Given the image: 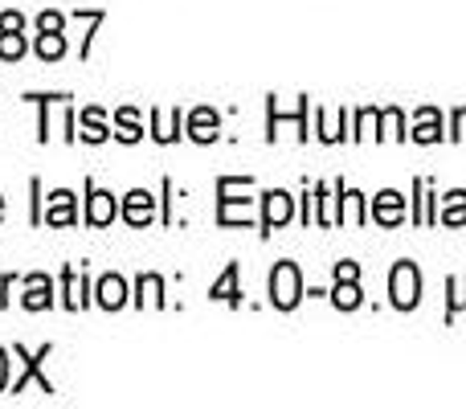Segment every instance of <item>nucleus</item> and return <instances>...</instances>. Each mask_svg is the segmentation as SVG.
<instances>
[{
  "label": "nucleus",
  "instance_id": "1",
  "mask_svg": "<svg viewBox=\"0 0 466 409\" xmlns=\"http://www.w3.org/2000/svg\"><path fill=\"white\" fill-rule=\"evenodd\" d=\"M246 193H254V177H218V225L238 230L254 221V201Z\"/></svg>",
  "mask_w": 466,
  "mask_h": 409
},
{
  "label": "nucleus",
  "instance_id": "2",
  "mask_svg": "<svg viewBox=\"0 0 466 409\" xmlns=\"http://www.w3.org/2000/svg\"><path fill=\"white\" fill-rule=\"evenodd\" d=\"M266 295H270V307H274V312H295V307L307 299L303 271H299V262H290V258L274 262L270 279H266Z\"/></svg>",
  "mask_w": 466,
  "mask_h": 409
},
{
  "label": "nucleus",
  "instance_id": "3",
  "mask_svg": "<svg viewBox=\"0 0 466 409\" xmlns=\"http://www.w3.org/2000/svg\"><path fill=\"white\" fill-rule=\"evenodd\" d=\"M49 353H54V344H41L37 353H29L25 344H13V356L21 361V373H16V377L8 381V394H25L29 385H37L41 394L54 397V381L46 377V361H49Z\"/></svg>",
  "mask_w": 466,
  "mask_h": 409
},
{
  "label": "nucleus",
  "instance_id": "4",
  "mask_svg": "<svg viewBox=\"0 0 466 409\" xmlns=\"http://www.w3.org/2000/svg\"><path fill=\"white\" fill-rule=\"evenodd\" d=\"M389 303H393L397 312H413V307H421V271H418V262H410V258L393 262V271H389Z\"/></svg>",
  "mask_w": 466,
  "mask_h": 409
},
{
  "label": "nucleus",
  "instance_id": "5",
  "mask_svg": "<svg viewBox=\"0 0 466 409\" xmlns=\"http://www.w3.org/2000/svg\"><path fill=\"white\" fill-rule=\"evenodd\" d=\"M266 111H270V123H266V139H279V123H295V136H299V144H307V139H311V119H307V115H311V95H299V111H279V98H266Z\"/></svg>",
  "mask_w": 466,
  "mask_h": 409
},
{
  "label": "nucleus",
  "instance_id": "6",
  "mask_svg": "<svg viewBox=\"0 0 466 409\" xmlns=\"http://www.w3.org/2000/svg\"><path fill=\"white\" fill-rule=\"evenodd\" d=\"M262 217H258V225H262V238H270L274 230H282V225H290V217H295V197L287 193V189H266L262 197Z\"/></svg>",
  "mask_w": 466,
  "mask_h": 409
},
{
  "label": "nucleus",
  "instance_id": "7",
  "mask_svg": "<svg viewBox=\"0 0 466 409\" xmlns=\"http://www.w3.org/2000/svg\"><path fill=\"white\" fill-rule=\"evenodd\" d=\"M57 287H62V307L66 312H82V307L95 303V282H90V274L82 271V266H62Z\"/></svg>",
  "mask_w": 466,
  "mask_h": 409
},
{
  "label": "nucleus",
  "instance_id": "8",
  "mask_svg": "<svg viewBox=\"0 0 466 409\" xmlns=\"http://www.w3.org/2000/svg\"><path fill=\"white\" fill-rule=\"evenodd\" d=\"M410 217V205L397 189H385V193L369 197V221H377L380 230H397V225Z\"/></svg>",
  "mask_w": 466,
  "mask_h": 409
},
{
  "label": "nucleus",
  "instance_id": "9",
  "mask_svg": "<svg viewBox=\"0 0 466 409\" xmlns=\"http://www.w3.org/2000/svg\"><path fill=\"white\" fill-rule=\"evenodd\" d=\"M41 225H49V230H70V225H78V197H74L70 189H54V193H46Z\"/></svg>",
  "mask_w": 466,
  "mask_h": 409
},
{
  "label": "nucleus",
  "instance_id": "10",
  "mask_svg": "<svg viewBox=\"0 0 466 409\" xmlns=\"http://www.w3.org/2000/svg\"><path fill=\"white\" fill-rule=\"evenodd\" d=\"M156 213H160V205H156V197L147 193V189H131V193L123 197V205H119V217L131 225V230H144V225H152Z\"/></svg>",
  "mask_w": 466,
  "mask_h": 409
},
{
  "label": "nucleus",
  "instance_id": "11",
  "mask_svg": "<svg viewBox=\"0 0 466 409\" xmlns=\"http://www.w3.org/2000/svg\"><path fill=\"white\" fill-rule=\"evenodd\" d=\"M115 217H119V201H115V193L98 189L95 180L86 177V225H95V230H106Z\"/></svg>",
  "mask_w": 466,
  "mask_h": 409
},
{
  "label": "nucleus",
  "instance_id": "12",
  "mask_svg": "<svg viewBox=\"0 0 466 409\" xmlns=\"http://www.w3.org/2000/svg\"><path fill=\"white\" fill-rule=\"evenodd\" d=\"M185 136L193 144H218L221 139V115L213 107H193L185 119Z\"/></svg>",
  "mask_w": 466,
  "mask_h": 409
},
{
  "label": "nucleus",
  "instance_id": "13",
  "mask_svg": "<svg viewBox=\"0 0 466 409\" xmlns=\"http://www.w3.org/2000/svg\"><path fill=\"white\" fill-rule=\"evenodd\" d=\"M410 139L413 144H442L446 139V119H442V111L438 107H418L413 111V131H410Z\"/></svg>",
  "mask_w": 466,
  "mask_h": 409
},
{
  "label": "nucleus",
  "instance_id": "14",
  "mask_svg": "<svg viewBox=\"0 0 466 409\" xmlns=\"http://www.w3.org/2000/svg\"><path fill=\"white\" fill-rule=\"evenodd\" d=\"M95 303L103 307V312H119V307H127L131 303V287H127V279L123 274H103V279L95 282Z\"/></svg>",
  "mask_w": 466,
  "mask_h": 409
},
{
  "label": "nucleus",
  "instance_id": "15",
  "mask_svg": "<svg viewBox=\"0 0 466 409\" xmlns=\"http://www.w3.org/2000/svg\"><path fill=\"white\" fill-rule=\"evenodd\" d=\"M25 312H49L54 307V279L46 271L25 274V295H21Z\"/></svg>",
  "mask_w": 466,
  "mask_h": 409
},
{
  "label": "nucleus",
  "instance_id": "16",
  "mask_svg": "<svg viewBox=\"0 0 466 409\" xmlns=\"http://www.w3.org/2000/svg\"><path fill=\"white\" fill-rule=\"evenodd\" d=\"M339 193V225H364L369 221V197L360 189H348L344 180H331Z\"/></svg>",
  "mask_w": 466,
  "mask_h": 409
},
{
  "label": "nucleus",
  "instance_id": "17",
  "mask_svg": "<svg viewBox=\"0 0 466 409\" xmlns=\"http://www.w3.org/2000/svg\"><path fill=\"white\" fill-rule=\"evenodd\" d=\"M152 139L156 144H177V139H185V111L180 107H172V111H156L152 107Z\"/></svg>",
  "mask_w": 466,
  "mask_h": 409
},
{
  "label": "nucleus",
  "instance_id": "18",
  "mask_svg": "<svg viewBox=\"0 0 466 409\" xmlns=\"http://www.w3.org/2000/svg\"><path fill=\"white\" fill-rule=\"evenodd\" d=\"M115 131H111V123H106V115H103V107H82L78 111V139L82 144H106Z\"/></svg>",
  "mask_w": 466,
  "mask_h": 409
},
{
  "label": "nucleus",
  "instance_id": "19",
  "mask_svg": "<svg viewBox=\"0 0 466 409\" xmlns=\"http://www.w3.org/2000/svg\"><path fill=\"white\" fill-rule=\"evenodd\" d=\"M209 299L213 303H226V307H241V266L238 262H229L226 271L218 274V282L209 287Z\"/></svg>",
  "mask_w": 466,
  "mask_h": 409
},
{
  "label": "nucleus",
  "instance_id": "20",
  "mask_svg": "<svg viewBox=\"0 0 466 409\" xmlns=\"http://www.w3.org/2000/svg\"><path fill=\"white\" fill-rule=\"evenodd\" d=\"M111 131L119 144H139V139H144V119H139L136 107H119L111 119Z\"/></svg>",
  "mask_w": 466,
  "mask_h": 409
},
{
  "label": "nucleus",
  "instance_id": "21",
  "mask_svg": "<svg viewBox=\"0 0 466 409\" xmlns=\"http://www.w3.org/2000/svg\"><path fill=\"white\" fill-rule=\"evenodd\" d=\"M331 307L336 312H360L364 307V291H360V279H336V287L328 291Z\"/></svg>",
  "mask_w": 466,
  "mask_h": 409
},
{
  "label": "nucleus",
  "instance_id": "22",
  "mask_svg": "<svg viewBox=\"0 0 466 409\" xmlns=\"http://www.w3.org/2000/svg\"><path fill=\"white\" fill-rule=\"evenodd\" d=\"M131 303H136V307H147V303H152V307H168V295H164V279H160V274H147V271L139 274Z\"/></svg>",
  "mask_w": 466,
  "mask_h": 409
},
{
  "label": "nucleus",
  "instance_id": "23",
  "mask_svg": "<svg viewBox=\"0 0 466 409\" xmlns=\"http://www.w3.org/2000/svg\"><path fill=\"white\" fill-rule=\"evenodd\" d=\"M438 225L446 230H466V189H451L438 209Z\"/></svg>",
  "mask_w": 466,
  "mask_h": 409
},
{
  "label": "nucleus",
  "instance_id": "24",
  "mask_svg": "<svg viewBox=\"0 0 466 409\" xmlns=\"http://www.w3.org/2000/svg\"><path fill=\"white\" fill-rule=\"evenodd\" d=\"M315 128H319L323 144H344V139H352V131H348V107L336 111V123H328V115L315 107Z\"/></svg>",
  "mask_w": 466,
  "mask_h": 409
},
{
  "label": "nucleus",
  "instance_id": "25",
  "mask_svg": "<svg viewBox=\"0 0 466 409\" xmlns=\"http://www.w3.org/2000/svg\"><path fill=\"white\" fill-rule=\"evenodd\" d=\"M377 139H397V144H405V139H410V128H405V111H401V107H385V111H380Z\"/></svg>",
  "mask_w": 466,
  "mask_h": 409
},
{
  "label": "nucleus",
  "instance_id": "26",
  "mask_svg": "<svg viewBox=\"0 0 466 409\" xmlns=\"http://www.w3.org/2000/svg\"><path fill=\"white\" fill-rule=\"evenodd\" d=\"M33 49H37L41 62H62V57H66V29L62 33H37Z\"/></svg>",
  "mask_w": 466,
  "mask_h": 409
},
{
  "label": "nucleus",
  "instance_id": "27",
  "mask_svg": "<svg viewBox=\"0 0 466 409\" xmlns=\"http://www.w3.org/2000/svg\"><path fill=\"white\" fill-rule=\"evenodd\" d=\"M29 103H37V144H49V107L54 103H66L70 95H25Z\"/></svg>",
  "mask_w": 466,
  "mask_h": 409
},
{
  "label": "nucleus",
  "instance_id": "28",
  "mask_svg": "<svg viewBox=\"0 0 466 409\" xmlns=\"http://www.w3.org/2000/svg\"><path fill=\"white\" fill-rule=\"evenodd\" d=\"M446 323H454V315L466 312V274H454V279H446Z\"/></svg>",
  "mask_w": 466,
  "mask_h": 409
},
{
  "label": "nucleus",
  "instance_id": "29",
  "mask_svg": "<svg viewBox=\"0 0 466 409\" xmlns=\"http://www.w3.org/2000/svg\"><path fill=\"white\" fill-rule=\"evenodd\" d=\"M356 119V131H352V139H377V128H380V107H360V111L352 115Z\"/></svg>",
  "mask_w": 466,
  "mask_h": 409
},
{
  "label": "nucleus",
  "instance_id": "30",
  "mask_svg": "<svg viewBox=\"0 0 466 409\" xmlns=\"http://www.w3.org/2000/svg\"><path fill=\"white\" fill-rule=\"evenodd\" d=\"M25 54H29L25 29H21V33H0V62H21Z\"/></svg>",
  "mask_w": 466,
  "mask_h": 409
},
{
  "label": "nucleus",
  "instance_id": "31",
  "mask_svg": "<svg viewBox=\"0 0 466 409\" xmlns=\"http://www.w3.org/2000/svg\"><path fill=\"white\" fill-rule=\"evenodd\" d=\"M66 21H70L66 13H57V8H46V13H37V33H62Z\"/></svg>",
  "mask_w": 466,
  "mask_h": 409
},
{
  "label": "nucleus",
  "instance_id": "32",
  "mask_svg": "<svg viewBox=\"0 0 466 409\" xmlns=\"http://www.w3.org/2000/svg\"><path fill=\"white\" fill-rule=\"evenodd\" d=\"M106 21V13H103V8H90V13H86V37H82V62H86V57H90V46H95V29H98V25H103Z\"/></svg>",
  "mask_w": 466,
  "mask_h": 409
},
{
  "label": "nucleus",
  "instance_id": "33",
  "mask_svg": "<svg viewBox=\"0 0 466 409\" xmlns=\"http://www.w3.org/2000/svg\"><path fill=\"white\" fill-rule=\"evenodd\" d=\"M160 193H164V197H160V221H164V225H172V201H177L172 193H177V185H172V180L164 177V180H160Z\"/></svg>",
  "mask_w": 466,
  "mask_h": 409
},
{
  "label": "nucleus",
  "instance_id": "34",
  "mask_svg": "<svg viewBox=\"0 0 466 409\" xmlns=\"http://www.w3.org/2000/svg\"><path fill=\"white\" fill-rule=\"evenodd\" d=\"M451 144H466V107L451 111Z\"/></svg>",
  "mask_w": 466,
  "mask_h": 409
},
{
  "label": "nucleus",
  "instance_id": "35",
  "mask_svg": "<svg viewBox=\"0 0 466 409\" xmlns=\"http://www.w3.org/2000/svg\"><path fill=\"white\" fill-rule=\"evenodd\" d=\"M21 29H25V13L5 8V13H0V33H21Z\"/></svg>",
  "mask_w": 466,
  "mask_h": 409
},
{
  "label": "nucleus",
  "instance_id": "36",
  "mask_svg": "<svg viewBox=\"0 0 466 409\" xmlns=\"http://www.w3.org/2000/svg\"><path fill=\"white\" fill-rule=\"evenodd\" d=\"M8 364H13L8 361V348H0V394H8V381H13L8 377Z\"/></svg>",
  "mask_w": 466,
  "mask_h": 409
},
{
  "label": "nucleus",
  "instance_id": "37",
  "mask_svg": "<svg viewBox=\"0 0 466 409\" xmlns=\"http://www.w3.org/2000/svg\"><path fill=\"white\" fill-rule=\"evenodd\" d=\"M13 282H16V274H0V312L8 307V291H13Z\"/></svg>",
  "mask_w": 466,
  "mask_h": 409
},
{
  "label": "nucleus",
  "instance_id": "38",
  "mask_svg": "<svg viewBox=\"0 0 466 409\" xmlns=\"http://www.w3.org/2000/svg\"><path fill=\"white\" fill-rule=\"evenodd\" d=\"M0 221H5V197H0Z\"/></svg>",
  "mask_w": 466,
  "mask_h": 409
}]
</instances>
